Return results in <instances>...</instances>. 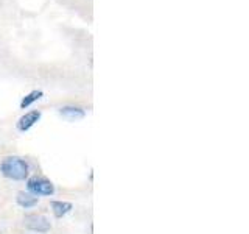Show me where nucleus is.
Wrapping results in <instances>:
<instances>
[{
  "mask_svg": "<svg viewBox=\"0 0 249 234\" xmlns=\"http://www.w3.org/2000/svg\"><path fill=\"white\" fill-rule=\"evenodd\" d=\"M72 208H73L72 203H69V201H59V200L52 201V211H53L54 217H58V218L69 214L70 211H72Z\"/></svg>",
  "mask_w": 249,
  "mask_h": 234,
  "instance_id": "7",
  "label": "nucleus"
},
{
  "mask_svg": "<svg viewBox=\"0 0 249 234\" xmlns=\"http://www.w3.org/2000/svg\"><path fill=\"white\" fill-rule=\"evenodd\" d=\"M0 172L3 176L14 179V181H23L28 178L30 169L25 159L19 158V156H8L0 164Z\"/></svg>",
  "mask_w": 249,
  "mask_h": 234,
  "instance_id": "1",
  "label": "nucleus"
},
{
  "mask_svg": "<svg viewBox=\"0 0 249 234\" xmlns=\"http://www.w3.org/2000/svg\"><path fill=\"white\" fill-rule=\"evenodd\" d=\"M27 189L33 194V195H44V197H49V195L54 194V186L52 181L41 176H33L28 179L27 183Z\"/></svg>",
  "mask_w": 249,
  "mask_h": 234,
  "instance_id": "2",
  "label": "nucleus"
},
{
  "mask_svg": "<svg viewBox=\"0 0 249 234\" xmlns=\"http://www.w3.org/2000/svg\"><path fill=\"white\" fill-rule=\"evenodd\" d=\"M42 96H44V92H42V91H31L30 94H27V96L22 98V101H20V108H22V109H25V108L31 106V105L35 103V101H37Z\"/></svg>",
  "mask_w": 249,
  "mask_h": 234,
  "instance_id": "8",
  "label": "nucleus"
},
{
  "mask_svg": "<svg viewBox=\"0 0 249 234\" xmlns=\"http://www.w3.org/2000/svg\"><path fill=\"white\" fill-rule=\"evenodd\" d=\"M18 205L22 206V208H25V209H30V208H35L37 205V201L39 198L36 197V195L33 194H28V192H19L18 194Z\"/></svg>",
  "mask_w": 249,
  "mask_h": 234,
  "instance_id": "6",
  "label": "nucleus"
},
{
  "mask_svg": "<svg viewBox=\"0 0 249 234\" xmlns=\"http://www.w3.org/2000/svg\"><path fill=\"white\" fill-rule=\"evenodd\" d=\"M41 116H42L41 111H30L25 116H22L20 119H19V122H18V130L22 131V133L28 131L31 127H35V125L39 122Z\"/></svg>",
  "mask_w": 249,
  "mask_h": 234,
  "instance_id": "4",
  "label": "nucleus"
},
{
  "mask_svg": "<svg viewBox=\"0 0 249 234\" xmlns=\"http://www.w3.org/2000/svg\"><path fill=\"white\" fill-rule=\"evenodd\" d=\"M23 225H25V228H28L31 231H36V233H47V231H50V228H52L49 218H47L45 215H41V214L25 215Z\"/></svg>",
  "mask_w": 249,
  "mask_h": 234,
  "instance_id": "3",
  "label": "nucleus"
},
{
  "mask_svg": "<svg viewBox=\"0 0 249 234\" xmlns=\"http://www.w3.org/2000/svg\"><path fill=\"white\" fill-rule=\"evenodd\" d=\"M59 114H61L62 117H64V119L70 120V122L80 120V119H83V117L86 116L84 109L78 108V106H62V108L59 109Z\"/></svg>",
  "mask_w": 249,
  "mask_h": 234,
  "instance_id": "5",
  "label": "nucleus"
}]
</instances>
